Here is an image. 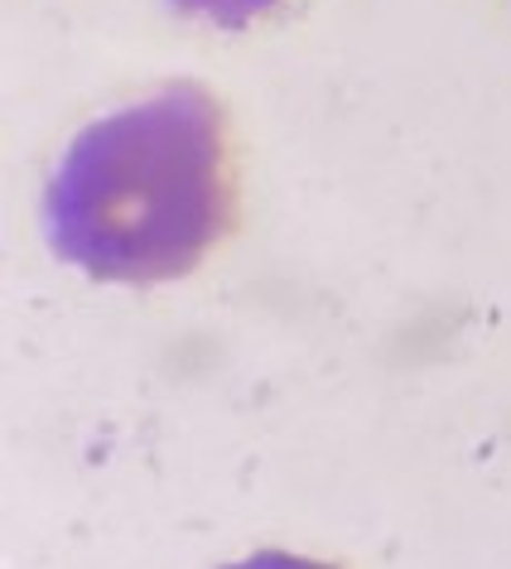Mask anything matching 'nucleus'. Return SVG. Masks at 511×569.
<instances>
[{
  "label": "nucleus",
  "instance_id": "f257e3e1",
  "mask_svg": "<svg viewBox=\"0 0 511 569\" xmlns=\"http://www.w3.org/2000/svg\"><path fill=\"white\" fill-rule=\"evenodd\" d=\"M53 261L97 284L183 280L237 222L222 102L169 82L68 140L39 203Z\"/></svg>",
  "mask_w": 511,
  "mask_h": 569
},
{
  "label": "nucleus",
  "instance_id": "f03ea898",
  "mask_svg": "<svg viewBox=\"0 0 511 569\" xmlns=\"http://www.w3.org/2000/svg\"><path fill=\"white\" fill-rule=\"evenodd\" d=\"M179 16H193L212 24V30H247V24L265 20L271 10H280L285 0H169Z\"/></svg>",
  "mask_w": 511,
  "mask_h": 569
},
{
  "label": "nucleus",
  "instance_id": "7ed1b4c3",
  "mask_svg": "<svg viewBox=\"0 0 511 569\" xmlns=\"http://www.w3.org/2000/svg\"><path fill=\"white\" fill-rule=\"evenodd\" d=\"M222 569H338L329 560H314V555H300V550H251V555H241V560L232 565H222Z\"/></svg>",
  "mask_w": 511,
  "mask_h": 569
}]
</instances>
